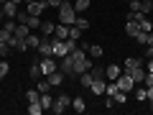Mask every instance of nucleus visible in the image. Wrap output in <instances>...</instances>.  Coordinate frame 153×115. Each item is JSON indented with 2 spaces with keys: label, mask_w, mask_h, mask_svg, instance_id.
I'll return each instance as SVG.
<instances>
[{
  "label": "nucleus",
  "mask_w": 153,
  "mask_h": 115,
  "mask_svg": "<svg viewBox=\"0 0 153 115\" xmlns=\"http://www.w3.org/2000/svg\"><path fill=\"white\" fill-rule=\"evenodd\" d=\"M76 21V10H74V3H69V0H64L59 5V23H66V26H74Z\"/></svg>",
  "instance_id": "1"
},
{
  "label": "nucleus",
  "mask_w": 153,
  "mask_h": 115,
  "mask_svg": "<svg viewBox=\"0 0 153 115\" xmlns=\"http://www.w3.org/2000/svg\"><path fill=\"white\" fill-rule=\"evenodd\" d=\"M69 108H71V97H69L66 92H59V95H56V100H54L51 113H54V115H61L64 110H69Z\"/></svg>",
  "instance_id": "2"
},
{
  "label": "nucleus",
  "mask_w": 153,
  "mask_h": 115,
  "mask_svg": "<svg viewBox=\"0 0 153 115\" xmlns=\"http://www.w3.org/2000/svg\"><path fill=\"white\" fill-rule=\"evenodd\" d=\"M59 72H64V77H69V79H76L74 59H71V54H66V56H61V59H59Z\"/></svg>",
  "instance_id": "3"
},
{
  "label": "nucleus",
  "mask_w": 153,
  "mask_h": 115,
  "mask_svg": "<svg viewBox=\"0 0 153 115\" xmlns=\"http://www.w3.org/2000/svg\"><path fill=\"white\" fill-rule=\"evenodd\" d=\"M38 64H41V74H44V77H49L51 72L59 69V64H56V56H41V61H38Z\"/></svg>",
  "instance_id": "4"
},
{
  "label": "nucleus",
  "mask_w": 153,
  "mask_h": 115,
  "mask_svg": "<svg viewBox=\"0 0 153 115\" xmlns=\"http://www.w3.org/2000/svg\"><path fill=\"white\" fill-rule=\"evenodd\" d=\"M115 82H117V90H123V92H128V95L135 90V82H133V77H130V74H125V72H123V74L117 77Z\"/></svg>",
  "instance_id": "5"
},
{
  "label": "nucleus",
  "mask_w": 153,
  "mask_h": 115,
  "mask_svg": "<svg viewBox=\"0 0 153 115\" xmlns=\"http://www.w3.org/2000/svg\"><path fill=\"white\" fill-rule=\"evenodd\" d=\"M38 56H54V44H51V36H41V44H38Z\"/></svg>",
  "instance_id": "6"
},
{
  "label": "nucleus",
  "mask_w": 153,
  "mask_h": 115,
  "mask_svg": "<svg viewBox=\"0 0 153 115\" xmlns=\"http://www.w3.org/2000/svg\"><path fill=\"white\" fill-rule=\"evenodd\" d=\"M51 44H54V56H56V59H61V56H66V54H69V49H66V38L61 41V38L51 36Z\"/></svg>",
  "instance_id": "7"
},
{
  "label": "nucleus",
  "mask_w": 153,
  "mask_h": 115,
  "mask_svg": "<svg viewBox=\"0 0 153 115\" xmlns=\"http://www.w3.org/2000/svg\"><path fill=\"white\" fill-rule=\"evenodd\" d=\"M94 64V59H92V56H84V59H79V61H74V72H76V77H79V74H84V72H89V66H92Z\"/></svg>",
  "instance_id": "8"
},
{
  "label": "nucleus",
  "mask_w": 153,
  "mask_h": 115,
  "mask_svg": "<svg viewBox=\"0 0 153 115\" xmlns=\"http://www.w3.org/2000/svg\"><path fill=\"white\" fill-rule=\"evenodd\" d=\"M46 8H49V3H46V0H36V3H28V5H26V10L31 13V16H41V13H44Z\"/></svg>",
  "instance_id": "9"
},
{
  "label": "nucleus",
  "mask_w": 153,
  "mask_h": 115,
  "mask_svg": "<svg viewBox=\"0 0 153 115\" xmlns=\"http://www.w3.org/2000/svg\"><path fill=\"white\" fill-rule=\"evenodd\" d=\"M120 74H123V66H117V64H107V66H105V79H107V82L117 79Z\"/></svg>",
  "instance_id": "10"
},
{
  "label": "nucleus",
  "mask_w": 153,
  "mask_h": 115,
  "mask_svg": "<svg viewBox=\"0 0 153 115\" xmlns=\"http://www.w3.org/2000/svg\"><path fill=\"white\" fill-rule=\"evenodd\" d=\"M105 87H107V79H94V82L89 84V92H92L94 97H100V95H105Z\"/></svg>",
  "instance_id": "11"
},
{
  "label": "nucleus",
  "mask_w": 153,
  "mask_h": 115,
  "mask_svg": "<svg viewBox=\"0 0 153 115\" xmlns=\"http://www.w3.org/2000/svg\"><path fill=\"white\" fill-rule=\"evenodd\" d=\"M46 79H49V84H51V87H61V82H64L66 77H64V72H59V69H56V72H51V74L46 77Z\"/></svg>",
  "instance_id": "12"
},
{
  "label": "nucleus",
  "mask_w": 153,
  "mask_h": 115,
  "mask_svg": "<svg viewBox=\"0 0 153 115\" xmlns=\"http://www.w3.org/2000/svg\"><path fill=\"white\" fill-rule=\"evenodd\" d=\"M71 110H74V113H87V102H84V97H79V95H76V97H71Z\"/></svg>",
  "instance_id": "13"
},
{
  "label": "nucleus",
  "mask_w": 153,
  "mask_h": 115,
  "mask_svg": "<svg viewBox=\"0 0 153 115\" xmlns=\"http://www.w3.org/2000/svg\"><path fill=\"white\" fill-rule=\"evenodd\" d=\"M0 10H3V16H5V18H16L18 16V5H16V3H10V0H8L5 5H0Z\"/></svg>",
  "instance_id": "14"
},
{
  "label": "nucleus",
  "mask_w": 153,
  "mask_h": 115,
  "mask_svg": "<svg viewBox=\"0 0 153 115\" xmlns=\"http://www.w3.org/2000/svg\"><path fill=\"white\" fill-rule=\"evenodd\" d=\"M89 8H92V0H74V10H76V16H79V13H87Z\"/></svg>",
  "instance_id": "15"
},
{
  "label": "nucleus",
  "mask_w": 153,
  "mask_h": 115,
  "mask_svg": "<svg viewBox=\"0 0 153 115\" xmlns=\"http://www.w3.org/2000/svg\"><path fill=\"white\" fill-rule=\"evenodd\" d=\"M26 44H28V49H38V44H41V36H38L36 31H31L26 36Z\"/></svg>",
  "instance_id": "16"
},
{
  "label": "nucleus",
  "mask_w": 153,
  "mask_h": 115,
  "mask_svg": "<svg viewBox=\"0 0 153 115\" xmlns=\"http://www.w3.org/2000/svg\"><path fill=\"white\" fill-rule=\"evenodd\" d=\"M54 28H56V23H54V21H44L38 31H41V36H54Z\"/></svg>",
  "instance_id": "17"
},
{
  "label": "nucleus",
  "mask_w": 153,
  "mask_h": 115,
  "mask_svg": "<svg viewBox=\"0 0 153 115\" xmlns=\"http://www.w3.org/2000/svg\"><path fill=\"white\" fill-rule=\"evenodd\" d=\"M54 36L61 38V41H64V38H69V26H66V23H59V26L54 28Z\"/></svg>",
  "instance_id": "18"
},
{
  "label": "nucleus",
  "mask_w": 153,
  "mask_h": 115,
  "mask_svg": "<svg viewBox=\"0 0 153 115\" xmlns=\"http://www.w3.org/2000/svg\"><path fill=\"white\" fill-rule=\"evenodd\" d=\"M138 31H140V26H138L135 21H125V33H128L130 38H135V36H138Z\"/></svg>",
  "instance_id": "19"
},
{
  "label": "nucleus",
  "mask_w": 153,
  "mask_h": 115,
  "mask_svg": "<svg viewBox=\"0 0 153 115\" xmlns=\"http://www.w3.org/2000/svg\"><path fill=\"white\" fill-rule=\"evenodd\" d=\"M41 108H44V110L54 108V97H51V92H41Z\"/></svg>",
  "instance_id": "20"
},
{
  "label": "nucleus",
  "mask_w": 153,
  "mask_h": 115,
  "mask_svg": "<svg viewBox=\"0 0 153 115\" xmlns=\"http://www.w3.org/2000/svg\"><path fill=\"white\" fill-rule=\"evenodd\" d=\"M76 79H79V84H82V87H87V90H89V84L94 82L92 72H84V74H79V77H76Z\"/></svg>",
  "instance_id": "21"
},
{
  "label": "nucleus",
  "mask_w": 153,
  "mask_h": 115,
  "mask_svg": "<svg viewBox=\"0 0 153 115\" xmlns=\"http://www.w3.org/2000/svg\"><path fill=\"white\" fill-rule=\"evenodd\" d=\"M28 33H31V28H28V26H23V23H16V31H13V36H18V38H26Z\"/></svg>",
  "instance_id": "22"
},
{
  "label": "nucleus",
  "mask_w": 153,
  "mask_h": 115,
  "mask_svg": "<svg viewBox=\"0 0 153 115\" xmlns=\"http://www.w3.org/2000/svg\"><path fill=\"white\" fill-rule=\"evenodd\" d=\"M135 100L138 102H148V90L140 87V84H135Z\"/></svg>",
  "instance_id": "23"
},
{
  "label": "nucleus",
  "mask_w": 153,
  "mask_h": 115,
  "mask_svg": "<svg viewBox=\"0 0 153 115\" xmlns=\"http://www.w3.org/2000/svg\"><path fill=\"white\" fill-rule=\"evenodd\" d=\"M41 23H44V21H41V16H31V18H28V23H26V26L31 28V31H38V28H41Z\"/></svg>",
  "instance_id": "24"
},
{
  "label": "nucleus",
  "mask_w": 153,
  "mask_h": 115,
  "mask_svg": "<svg viewBox=\"0 0 153 115\" xmlns=\"http://www.w3.org/2000/svg\"><path fill=\"white\" fill-rule=\"evenodd\" d=\"M87 54L92 56V59H100V56H102L105 51H102V46H97V44H89V49H87Z\"/></svg>",
  "instance_id": "25"
},
{
  "label": "nucleus",
  "mask_w": 153,
  "mask_h": 115,
  "mask_svg": "<svg viewBox=\"0 0 153 115\" xmlns=\"http://www.w3.org/2000/svg\"><path fill=\"white\" fill-rule=\"evenodd\" d=\"M38 61H41V59H36V61H33V64H31V77H33V79H36V82H38V79H41V77H44V74H41V64H38Z\"/></svg>",
  "instance_id": "26"
},
{
  "label": "nucleus",
  "mask_w": 153,
  "mask_h": 115,
  "mask_svg": "<svg viewBox=\"0 0 153 115\" xmlns=\"http://www.w3.org/2000/svg\"><path fill=\"white\" fill-rule=\"evenodd\" d=\"M89 72H92V77H94V79H105V66L92 64V66H89Z\"/></svg>",
  "instance_id": "27"
},
{
  "label": "nucleus",
  "mask_w": 153,
  "mask_h": 115,
  "mask_svg": "<svg viewBox=\"0 0 153 115\" xmlns=\"http://www.w3.org/2000/svg\"><path fill=\"white\" fill-rule=\"evenodd\" d=\"M151 8H153V3H151V0H138V10H140V13L151 16Z\"/></svg>",
  "instance_id": "28"
},
{
  "label": "nucleus",
  "mask_w": 153,
  "mask_h": 115,
  "mask_svg": "<svg viewBox=\"0 0 153 115\" xmlns=\"http://www.w3.org/2000/svg\"><path fill=\"white\" fill-rule=\"evenodd\" d=\"M138 26H140V31H146V33H151V31H153V21H151L148 16H143V21L138 23Z\"/></svg>",
  "instance_id": "29"
},
{
  "label": "nucleus",
  "mask_w": 153,
  "mask_h": 115,
  "mask_svg": "<svg viewBox=\"0 0 153 115\" xmlns=\"http://www.w3.org/2000/svg\"><path fill=\"white\" fill-rule=\"evenodd\" d=\"M26 100H28V102H41V92H38V90H28Z\"/></svg>",
  "instance_id": "30"
},
{
  "label": "nucleus",
  "mask_w": 153,
  "mask_h": 115,
  "mask_svg": "<svg viewBox=\"0 0 153 115\" xmlns=\"http://www.w3.org/2000/svg\"><path fill=\"white\" fill-rule=\"evenodd\" d=\"M41 113H44L41 102H28V115H41Z\"/></svg>",
  "instance_id": "31"
},
{
  "label": "nucleus",
  "mask_w": 153,
  "mask_h": 115,
  "mask_svg": "<svg viewBox=\"0 0 153 115\" xmlns=\"http://www.w3.org/2000/svg\"><path fill=\"white\" fill-rule=\"evenodd\" d=\"M8 72H10V61H8V59H0V79L8 77Z\"/></svg>",
  "instance_id": "32"
},
{
  "label": "nucleus",
  "mask_w": 153,
  "mask_h": 115,
  "mask_svg": "<svg viewBox=\"0 0 153 115\" xmlns=\"http://www.w3.org/2000/svg\"><path fill=\"white\" fill-rule=\"evenodd\" d=\"M74 26H76V28H82V31H87V28L92 26V23H89L87 18H82V16H76V21H74Z\"/></svg>",
  "instance_id": "33"
},
{
  "label": "nucleus",
  "mask_w": 153,
  "mask_h": 115,
  "mask_svg": "<svg viewBox=\"0 0 153 115\" xmlns=\"http://www.w3.org/2000/svg\"><path fill=\"white\" fill-rule=\"evenodd\" d=\"M125 102H128V92L117 90V92H115V105H125Z\"/></svg>",
  "instance_id": "34"
},
{
  "label": "nucleus",
  "mask_w": 153,
  "mask_h": 115,
  "mask_svg": "<svg viewBox=\"0 0 153 115\" xmlns=\"http://www.w3.org/2000/svg\"><path fill=\"white\" fill-rule=\"evenodd\" d=\"M82 28H76V26H69V38H74V41H79V38H82Z\"/></svg>",
  "instance_id": "35"
},
{
  "label": "nucleus",
  "mask_w": 153,
  "mask_h": 115,
  "mask_svg": "<svg viewBox=\"0 0 153 115\" xmlns=\"http://www.w3.org/2000/svg\"><path fill=\"white\" fill-rule=\"evenodd\" d=\"M28 18H31V13H28V10H18L16 23H23V26H26V23H28Z\"/></svg>",
  "instance_id": "36"
},
{
  "label": "nucleus",
  "mask_w": 153,
  "mask_h": 115,
  "mask_svg": "<svg viewBox=\"0 0 153 115\" xmlns=\"http://www.w3.org/2000/svg\"><path fill=\"white\" fill-rule=\"evenodd\" d=\"M10 46H8V44H0V59H8V56H10Z\"/></svg>",
  "instance_id": "37"
},
{
  "label": "nucleus",
  "mask_w": 153,
  "mask_h": 115,
  "mask_svg": "<svg viewBox=\"0 0 153 115\" xmlns=\"http://www.w3.org/2000/svg\"><path fill=\"white\" fill-rule=\"evenodd\" d=\"M135 41H138V44H140V46H146V44H148V33H146V31H138Z\"/></svg>",
  "instance_id": "38"
},
{
  "label": "nucleus",
  "mask_w": 153,
  "mask_h": 115,
  "mask_svg": "<svg viewBox=\"0 0 153 115\" xmlns=\"http://www.w3.org/2000/svg\"><path fill=\"white\" fill-rule=\"evenodd\" d=\"M13 33L8 31V28H0V44H8V38H10Z\"/></svg>",
  "instance_id": "39"
},
{
  "label": "nucleus",
  "mask_w": 153,
  "mask_h": 115,
  "mask_svg": "<svg viewBox=\"0 0 153 115\" xmlns=\"http://www.w3.org/2000/svg\"><path fill=\"white\" fill-rule=\"evenodd\" d=\"M143 69H146V72H153V56H151V59H146V61H143Z\"/></svg>",
  "instance_id": "40"
},
{
  "label": "nucleus",
  "mask_w": 153,
  "mask_h": 115,
  "mask_svg": "<svg viewBox=\"0 0 153 115\" xmlns=\"http://www.w3.org/2000/svg\"><path fill=\"white\" fill-rule=\"evenodd\" d=\"M46 3H49V8H56V10H59V5L64 3V0H46Z\"/></svg>",
  "instance_id": "41"
},
{
  "label": "nucleus",
  "mask_w": 153,
  "mask_h": 115,
  "mask_svg": "<svg viewBox=\"0 0 153 115\" xmlns=\"http://www.w3.org/2000/svg\"><path fill=\"white\" fill-rule=\"evenodd\" d=\"M153 56V46H146V59H151Z\"/></svg>",
  "instance_id": "42"
},
{
  "label": "nucleus",
  "mask_w": 153,
  "mask_h": 115,
  "mask_svg": "<svg viewBox=\"0 0 153 115\" xmlns=\"http://www.w3.org/2000/svg\"><path fill=\"white\" fill-rule=\"evenodd\" d=\"M146 46H153V31L148 33V44H146Z\"/></svg>",
  "instance_id": "43"
},
{
  "label": "nucleus",
  "mask_w": 153,
  "mask_h": 115,
  "mask_svg": "<svg viewBox=\"0 0 153 115\" xmlns=\"http://www.w3.org/2000/svg\"><path fill=\"white\" fill-rule=\"evenodd\" d=\"M10 3H16V5H21V3H23V0H10Z\"/></svg>",
  "instance_id": "44"
},
{
  "label": "nucleus",
  "mask_w": 153,
  "mask_h": 115,
  "mask_svg": "<svg viewBox=\"0 0 153 115\" xmlns=\"http://www.w3.org/2000/svg\"><path fill=\"white\" fill-rule=\"evenodd\" d=\"M23 3H26V5H28V3H36V0H23Z\"/></svg>",
  "instance_id": "45"
},
{
  "label": "nucleus",
  "mask_w": 153,
  "mask_h": 115,
  "mask_svg": "<svg viewBox=\"0 0 153 115\" xmlns=\"http://www.w3.org/2000/svg\"><path fill=\"white\" fill-rule=\"evenodd\" d=\"M3 18H5V16H3V10H0V21H3Z\"/></svg>",
  "instance_id": "46"
},
{
  "label": "nucleus",
  "mask_w": 153,
  "mask_h": 115,
  "mask_svg": "<svg viewBox=\"0 0 153 115\" xmlns=\"http://www.w3.org/2000/svg\"><path fill=\"white\" fill-rule=\"evenodd\" d=\"M151 16H153V8H151Z\"/></svg>",
  "instance_id": "47"
},
{
  "label": "nucleus",
  "mask_w": 153,
  "mask_h": 115,
  "mask_svg": "<svg viewBox=\"0 0 153 115\" xmlns=\"http://www.w3.org/2000/svg\"><path fill=\"white\" fill-rule=\"evenodd\" d=\"M69 3H74V0H69Z\"/></svg>",
  "instance_id": "48"
},
{
  "label": "nucleus",
  "mask_w": 153,
  "mask_h": 115,
  "mask_svg": "<svg viewBox=\"0 0 153 115\" xmlns=\"http://www.w3.org/2000/svg\"><path fill=\"white\" fill-rule=\"evenodd\" d=\"M151 3H153V0H151Z\"/></svg>",
  "instance_id": "49"
}]
</instances>
